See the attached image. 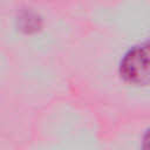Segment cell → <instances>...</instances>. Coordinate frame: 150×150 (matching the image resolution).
Wrapping results in <instances>:
<instances>
[{"mask_svg":"<svg viewBox=\"0 0 150 150\" xmlns=\"http://www.w3.org/2000/svg\"><path fill=\"white\" fill-rule=\"evenodd\" d=\"M121 80L134 87L150 84V39L130 47L118 63Z\"/></svg>","mask_w":150,"mask_h":150,"instance_id":"1","label":"cell"},{"mask_svg":"<svg viewBox=\"0 0 150 150\" xmlns=\"http://www.w3.org/2000/svg\"><path fill=\"white\" fill-rule=\"evenodd\" d=\"M143 148H146V149H150V128L145 131V134L143 135Z\"/></svg>","mask_w":150,"mask_h":150,"instance_id":"2","label":"cell"}]
</instances>
